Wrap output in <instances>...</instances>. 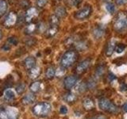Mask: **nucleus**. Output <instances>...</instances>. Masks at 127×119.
Masks as SVG:
<instances>
[{
    "label": "nucleus",
    "mask_w": 127,
    "mask_h": 119,
    "mask_svg": "<svg viewBox=\"0 0 127 119\" xmlns=\"http://www.w3.org/2000/svg\"><path fill=\"white\" fill-rule=\"evenodd\" d=\"M52 106L49 102H40L33 108V113L38 117H45L51 112Z\"/></svg>",
    "instance_id": "obj_1"
},
{
    "label": "nucleus",
    "mask_w": 127,
    "mask_h": 119,
    "mask_svg": "<svg viewBox=\"0 0 127 119\" xmlns=\"http://www.w3.org/2000/svg\"><path fill=\"white\" fill-rule=\"evenodd\" d=\"M114 29L118 32H123L127 30V14L121 12L117 16L114 22Z\"/></svg>",
    "instance_id": "obj_2"
},
{
    "label": "nucleus",
    "mask_w": 127,
    "mask_h": 119,
    "mask_svg": "<svg viewBox=\"0 0 127 119\" xmlns=\"http://www.w3.org/2000/svg\"><path fill=\"white\" fill-rule=\"evenodd\" d=\"M76 60V54L74 51H67L63 55L61 58V66L63 68H67L73 64Z\"/></svg>",
    "instance_id": "obj_3"
},
{
    "label": "nucleus",
    "mask_w": 127,
    "mask_h": 119,
    "mask_svg": "<svg viewBox=\"0 0 127 119\" xmlns=\"http://www.w3.org/2000/svg\"><path fill=\"white\" fill-rule=\"evenodd\" d=\"M98 106L101 110L106 112L115 113L118 111V107L107 98H101L98 102Z\"/></svg>",
    "instance_id": "obj_4"
},
{
    "label": "nucleus",
    "mask_w": 127,
    "mask_h": 119,
    "mask_svg": "<svg viewBox=\"0 0 127 119\" xmlns=\"http://www.w3.org/2000/svg\"><path fill=\"white\" fill-rule=\"evenodd\" d=\"M0 118L1 119H16L17 112L11 108L0 110Z\"/></svg>",
    "instance_id": "obj_5"
},
{
    "label": "nucleus",
    "mask_w": 127,
    "mask_h": 119,
    "mask_svg": "<svg viewBox=\"0 0 127 119\" xmlns=\"http://www.w3.org/2000/svg\"><path fill=\"white\" fill-rule=\"evenodd\" d=\"M91 13V7L90 6H87L84 8H83L80 10L76 12L75 17L77 19H84L89 17V15Z\"/></svg>",
    "instance_id": "obj_6"
},
{
    "label": "nucleus",
    "mask_w": 127,
    "mask_h": 119,
    "mask_svg": "<svg viewBox=\"0 0 127 119\" xmlns=\"http://www.w3.org/2000/svg\"><path fill=\"white\" fill-rule=\"evenodd\" d=\"M77 80L78 79L74 75H69V76H67L65 78L64 85V87L66 89L70 90L75 86V84L77 83Z\"/></svg>",
    "instance_id": "obj_7"
},
{
    "label": "nucleus",
    "mask_w": 127,
    "mask_h": 119,
    "mask_svg": "<svg viewBox=\"0 0 127 119\" xmlns=\"http://www.w3.org/2000/svg\"><path fill=\"white\" fill-rule=\"evenodd\" d=\"M17 21V16L14 12H10L4 20V25L7 27H10L14 26Z\"/></svg>",
    "instance_id": "obj_8"
},
{
    "label": "nucleus",
    "mask_w": 127,
    "mask_h": 119,
    "mask_svg": "<svg viewBox=\"0 0 127 119\" xmlns=\"http://www.w3.org/2000/svg\"><path fill=\"white\" fill-rule=\"evenodd\" d=\"M37 14H38L37 10L36 8H34V7L30 8V9L27 10L26 14V18H25L26 22H30L32 20H33V18H35L36 16L37 15Z\"/></svg>",
    "instance_id": "obj_9"
},
{
    "label": "nucleus",
    "mask_w": 127,
    "mask_h": 119,
    "mask_svg": "<svg viewBox=\"0 0 127 119\" xmlns=\"http://www.w3.org/2000/svg\"><path fill=\"white\" fill-rule=\"evenodd\" d=\"M90 63H91V62H90V60H83V61L80 62L76 67V72L78 74L83 73V71L88 68V67L90 66Z\"/></svg>",
    "instance_id": "obj_10"
},
{
    "label": "nucleus",
    "mask_w": 127,
    "mask_h": 119,
    "mask_svg": "<svg viewBox=\"0 0 127 119\" xmlns=\"http://www.w3.org/2000/svg\"><path fill=\"white\" fill-rule=\"evenodd\" d=\"M24 63H25V67L28 70H30L36 66V59L33 57H29L25 60Z\"/></svg>",
    "instance_id": "obj_11"
},
{
    "label": "nucleus",
    "mask_w": 127,
    "mask_h": 119,
    "mask_svg": "<svg viewBox=\"0 0 127 119\" xmlns=\"http://www.w3.org/2000/svg\"><path fill=\"white\" fill-rule=\"evenodd\" d=\"M8 10V3L6 0H0V18L6 13Z\"/></svg>",
    "instance_id": "obj_12"
},
{
    "label": "nucleus",
    "mask_w": 127,
    "mask_h": 119,
    "mask_svg": "<svg viewBox=\"0 0 127 119\" xmlns=\"http://www.w3.org/2000/svg\"><path fill=\"white\" fill-rule=\"evenodd\" d=\"M83 107H84L86 110H92L94 108L95 103H94L92 99H91V98H86V99H84V100H83Z\"/></svg>",
    "instance_id": "obj_13"
},
{
    "label": "nucleus",
    "mask_w": 127,
    "mask_h": 119,
    "mask_svg": "<svg viewBox=\"0 0 127 119\" xmlns=\"http://www.w3.org/2000/svg\"><path fill=\"white\" fill-rule=\"evenodd\" d=\"M35 100V95L33 94H27L26 95L23 97L22 98V102L24 104H30V103L33 102Z\"/></svg>",
    "instance_id": "obj_14"
},
{
    "label": "nucleus",
    "mask_w": 127,
    "mask_h": 119,
    "mask_svg": "<svg viewBox=\"0 0 127 119\" xmlns=\"http://www.w3.org/2000/svg\"><path fill=\"white\" fill-rule=\"evenodd\" d=\"M115 47H116V42H115V40L112 39L111 41H110L108 47H107V49H106V55L107 56H110L112 55L113 52L115 49Z\"/></svg>",
    "instance_id": "obj_15"
},
{
    "label": "nucleus",
    "mask_w": 127,
    "mask_h": 119,
    "mask_svg": "<svg viewBox=\"0 0 127 119\" xmlns=\"http://www.w3.org/2000/svg\"><path fill=\"white\" fill-rule=\"evenodd\" d=\"M4 98H5L6 100H12L15 98V94H14V91L11 89H7L5 90L4 92Z\"/></svg>",
    "instance_id": "obj_16"
},
{
    "label": "nucleus",
    "mask_w": 127,
    "mask_h": 119,
    "mask_svg": "<svg viewBox=\"0 0 127 119\" xmlns=\"http://www.w3.org/2000/svg\"><path fill=\"white\" fill-rule=\"evenodd\" d=\"M30 77L31 79H36L38 77V75H40V68L37 67H34L33 68H32L30 70Z\"/></svg>",
    "instance_id": "obj_17"
},
{
    "label": "nucleus",
    "mask_w": 127,
    "mask_h": 119,
    "mask_svg": "<svg viewBox=\"0 0 127 119\" xmlns=\"http://www.w3.org/2000/svg\"><path fill=\"white\" fill-rule=\"evenodd\" d=\"M55 13H56L55 14L57 15L58 18H63V17H64L66 14V10L64 7L59 6L56 9Z\"/></svg>",
    "instance_id": "obj_18"
},
{
    "label": "nucleus",
    "mask_w": 127,
    "mask_h": 119,
    "mask_svg": "<svg viewBox=\"0 0 127 119\" xmlns=\"http://www.w3.org/2000/svg\"><path fill=\"white\" fill-rule=\"evenodd\" d=\"M40 88H41V82H38V81L33 83L30 87V90L33 93H36V92H37V91H39Z\"/></svg>",
    "instance_id": "obj_19"
},
{
    "label": "nucleus",
    "mask_w": 127,
    "mask_h": 119,
    "mask_svg": "<svg viewBox=\"0 0 127 119\" xmlns=\"http://www.w3.org/2000/svg\"><path fill=\"white\" fill-rule=\"evenodd\" d=\"M105 9L110 14H114L115 11V6L111 2H107L105 5Z\"/></svg>",
    "instance_id": "obj_20"
},
{
    "label": "nucleus",
    "mask_w": 127,
    "mask_h": 119,
    "mask_svg": "<svg viewBox=\"0 0 127 119\" xmlns=\"http://www.w3.org/2000/svg\"><path fill=\"white\" fill-rule=\"evenodd\" d=\"M103 33H104V32H103L101 29H99V28H97V29L94 30L93 31V36L95 39H98L102 37Z\"/></svg>",
    "instance_id": "obj_21"
},
{
    "label": "nucleus",
    "mask_w": 127,
    "mask_h": 119,
    "mask_svg": "<svg viewBox=\"0 0 127 119\" xmlns=\"http://www.w3.org/2000/svg\"><path fill=\"white\" fill-rule=\"evenodd\" d=\"M57 30H58V26H51V27L47 31L48 36H49V37H53V36H54L56 33H57Z\"/></svg>",
    "instance_id": "obj_22"
},
{
    "label": "nucleus",
    "mask_w": 127,
    "mask_h": 119,
    "mask_svg": "<svg viewBox=\"0 0 127 119\" xmlns=\"http://www.w3.org/2000/svg\"><path fill=\"white\" fill-rule=\"evenodd\" d=\"M56 75V71L53 67H49L46 71V76L48 79H53Z\"/></svg>",
    "instance_id": "obj_23"
},
{
    "label": "nucleus",
    "mask_w": 127,
    "mask_h": 119,
    "mask_svg": "<svg viewBox=\"0 0 127 119\" xmlns=\"http://www.w3.org/2000/svg\"><path fill=\"white\" fill-rule=\"evenodd\" d=\"M64 99L67 102H73L76 99V96L72 93H68L65 95Z\"/></svg>",
    "instance_id": "obj_24"
},
{
    "label": "nucleus",
    "mask_w": 127,
    "mask_h": 119,
    "mask_svg": "<svg viewBox=\"0 0 127 119\" xmlns=\"http://www.w3.org/2000/svg\"><path fill=\"white\" fill-rule=\"evenodd\" d=\"M50 23H51V26H58V24H59V18L56 14L52 15L51 16V18H50Z\"/></svg>",
    "instance_id": "obj_25"
},
{
    "label": "nucleus",
    "mask_w": 127,
    "mask_h": 119,
    "mask_svg": "<svg viewBox=\"0 0 127 119\" xmlns=\"http://www.w3.org/2000/svg\"><path fill=\"white\" fill-rule=\"evenodd\" d=\"M25 89H26V86L24 85L23 83H21V84H19L16 87V90H17V92L18 94H22L24 91H25Z\"/></svg>",
    "instance_id": "obj_26"
},
{
    "label": "nucleus",
    "mask_w": 127,
    "mask_h": 119,
    "mask_svg": "<svg viewBox=\"0 0 127 119\" xmlns=\"http://www.w3.org/2000/svg\"><path fill=\"white\" fill-rule=\"evenodd\" d=\"M125 49H126V46L125 45H117L116 47H115V49H116V53H123L124 52V50H125Z\"/></svg>",
    "instance_id": "obj_27"
},
{
    "label": "nucleus",
    "mask_w": 127,
    "mask_h": 119,
    "mask_svg": "<svg viewBox=\"0 0 127 119\" xmlns=\"http://www.w3.org/2000/svg\"><path fill=\"white\" fill-rule=\"evenodd\" d=\"M76 49L79 50V51H83V50H85L86 49H87V46H86V45L84 43H82V42H80V43H78L77 45H76Z\"/></svg>",
    "instance_id": "obj_28"
},
{
    "label": "nucleus",
    "mask_w": 127,
    "mask_h": 119,
    "mask_svg": "<svg viewBox=\"0 0 127 119\" xmlns=\"http://www.w3.org/2000/svg\"><path fill=\"white\" fill-rule=\"evenodd\" d=\"M8 42H9L10 45H18V39L14 37H9V39H8Z\"/></svg>",
    "instance_id": "obj_29"
},
{
    "label": "nucleus",
    "mask_w": 127,
    "mask_h": 119,
    "mask_svg": "<svg viewBox=\"0 0 127 119\" xmlns=\"http://www.w3.org/2000/svg\"><path fill=\"white\" fill-rule=\"evenodd\" d=\"M35 29H36V26H35V25H33V24H32V25L28 26L27 28H26V33H33V32L35 30Z\"/></svg>",
    "instance_id": "obj_30"
},
{
    "label": "nucleus",
    "mask_w": 127,
    "mask_h": 119,
    "mask_svg": "<svg viewBox=\"0 0 127 119\" xmlns=\"http://www.w3.org/2000/svg\"><path fill=\"white\" fill-rule=\"evenodd\" d=\"M48 2V0H37V5L39 7H44Z\"/></svg>",
    "instance_id": "obj_31"
},
{
    "label": "nucleus",
    "mask_w": 127,
    "mask_h": 119,
    "mask_svg": "<svg viewBox=\"0 0 127 119\" xmlns=\"http://www.w3.org/2000/svg\"><path fill=\"white\" fill-rule=\"evenodd\" d=\"M104 72V68L102 67V66H99L98 67H97L96 69V75H98V76H100V75H102V74Z\"/></svg>",
    "instance_id": "obj_32"
},
{
    "label": "nucleus",
    "mask_w": 127,
    "mask_h": 119,
    "mask_svg": "<svg viewBox=\"0 0 127 119\" xmlns=\"http://www.w3.org/2000/svg\"><path fill=\"white\" fill-rule=\"evenodd\" d=\"M60 113L61 114H66L67 113V108L65 106H62L61 108H60Z\"/></svg>",
    "instance_id": "obj_33"
},
{
    "label": "nucleus",
    "mask_w": 127,
    "mask_h": 119,
    "mask_svg": "<svg viewBox=\"0 0 127 119\" xmlns=\"http://www.w3.org/2000/svg\"><path fill=\"white\" fill-rule=\"evenodd\" d=\"M116 2V4L118 6H122V5H124L127 2V0H115Z\"/></svg>",
    "instance_id": "obj_34"
},
{
    "label": "nucleus",
    "mask_w": 127,
    "mask_h": 119,
    "mask_svg": "<svg viewBox=\"0 0 127 119\" xmlns=\"http://www.w3.org/2000/svg\"><path fill=\"white\" fill-rule=\"evenodd\" d=\"M71 2H72L73 5H75V6H77V5H79V3H80L81 0H71Z\"/></svg>",
    "instance_id": "obj_35"
},
{
    "label": "nucleus",
    "mask_w": 127,
    "mask_h": 119,
    "mask_svg": "<svg viewBox=\"0 0 127 119\" xmlns=\"http://www.w3.org/2000/svg\"><path fill=\"white\" fill-rule=\"evenodd\" d=\"M10 49V47L8 45H5L3 47H2V49L4 50V51H6V50H9Z\"/></svg>",
    "instance_id": "obj_36"
},
{
    "label": "nucleus",
    "mask_w": 127,
    "mask_h": 119,
    "mask_svg": "<svg viewBox=\"0 0 127 119\" xmlns=\"http://www.w3.org/2000/svg\"><path fill=\"white\" fill-rule=\"evenodd\" d=\"M123 110L126 111V112H127V102H126L124 105H123Z\"/></svg>",
    "instance_id": "obj_37"
},
{
    "label": "nucleus",
    "mask_w": 127,
    "mask_h": 119,
    "mask_svg": "<svg viewBox=\"0 0 127 119\" xmlns=\"http://www.w3.org/2000/svg\"><path fill=\"white\" fill-rule=\"evenodd\" d=\"M2 37H3V34H2V30H0V41H1V40H2Z\"/></svg>",
    "instance_id": "obj_38"
},
{
    "label": "nucleus",
    "mask_w": 127,
    "mask_h": 119,
    "mask_svg": "<svg viewBox=\"0 0 127 119\" xmlns=\"http://www.w3.org/2000/svg\"><path fill=\"white\" fill-rule=\"evenodd\" d=\"M0 119H1V118H0Z\"/></svg>",
    "instance_id": "obj_39"
}]
</instances>
